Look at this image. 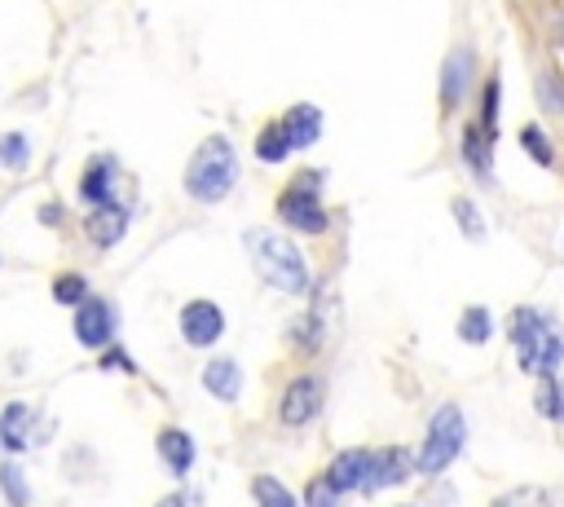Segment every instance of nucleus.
<instances>
[{"label":"nucleus","mask_w":564,"mask_h":507,"mask_svg":"<svg viewBox=\"0 0 564 507\" xmlns=\"http://www.w3.org/2000/svg\"><path fill=\"white\" fill-rule=\"evenodd\" d=\"M234 181H238V154H234L229 137L216 132L194 150V159L185 168V190L198 203H216V198H225L234 190Z\"/></svg>","instance_id":"obj_1"},{"label":"nucleus","mask_w":564,"mask_h":507,"mask_svg":"<svg viewBox=\"0 0 564 507\" xmlns=\"http://www.w3.org/2000/svg\"><path fill=\"white\" fill-rule=\"evenodd\" d=\"M507 326H511V344H516L520 366L529 375L551 379L560 370V362H564V339L551 331V322L542 313H533V309H516Z\"/></svg>","instance_id":"obj_2"},{"label":"nucleus","mask_w":564,"mask_h":507,"mask_svg":"<svg viewBox=\"0 0 564 507\" xmlns=\"http://www.w3.org/2000/svg\"><path fill=\"white\" fill-rule=\"evenodd\" d=\"M251 256H256V269L269 287L295 295L308 287V265L300 256V247L286 238V234H269V229H251Z\"/></svg>","instance_id":"obj_3"},{"label":"nucleus","mask_w":564,"mask_h":507,"mask_svg":"<svg viewBox=\"0 0 564 507\" xmlns=\"http://www.w3.org/2000/svg\"><path fill=\"white\" fill-rule=\"evenodd\" d=\"M463 441H467V423H463V410H458L454 401H445V406L432 414V423H427V436H423V450H419L414 467H419V472H427V476L445 472V467L458 459Z\"/></svg>","instance_id":"obj_4"},{"label":"nucleus","mask_w":564,"mask_h":507,"mask_svg":"<svg viewBox=\"0 0 564 507\" xmlns=\"http://www.w3.org/2000/svg\"><path fill=\"white\" fill-rule=\"evenodd\" d=\"M278 216H282L286 225L304 229V234H322V229H326V212H322V203H317V176H313V172H300V176L282 190Z\"/></svg>","instance_id":"obj_5"},{"label":"nucleus","mask_w":564,"mask_h":507,"mask_svg":"<svg viewBox=\"0 0 564 507\" xmlns=\"http://www.w3.org/2000/svg\"><path fill=\"white\" fill-rule=\"evenodd\" d=\"M322 397H326V388H322V379H317V375H295V379L282 388L278 419H282L286 428H304V423L322 410Z\"/></svg>","instance_id":"obj_6"},{"label":"nucleus","mask_w":564,"mask_h":507,"mask_svg":"<svg viewBox=\"0 0 564 507\" xmlns=\"http://www.w3.org/2000/svg\"><path fill=\"white\" fill-rule=\"evenodd\" d=\"M220 331H225L220 304H212V300H189V304L181 309V335H185L189 348H212V344L220 339Z\"/></svg>","instance_id":"obj_7"},{"label":"nucleus","mask_w":564,"mask_h":507,"mask_svg":"<svg viewBox=\"0 0 564 507\" xmlns=\"http://www.w3.org/2000/svg\"><path fill=\"white\" fill-rule=\"evenodd\" d=\"M110 335H115V313H110V304L88 295V300L75 309V339H79L84 348H106Z\"/></svg>","instance_id":"obj_8"},{"label":"nucleus","mask_w":564,"mask_h":507,"mask_svg":"<svg viewBox=\"0 0 564 507\" xmlns=\"http://www.w3.org/2000/svg\"><path fill=\"white\" fill-rule=\"evenodd\" d=\"M370 463H375L370 450H344V454L330 459L326 481H330L339 494H348V489H366V481H370Z\"/></svg>","instance_id":"obj_9"},{"label":"nucleus","mask_w":564,"mask_h":507,"mask_svg":"<svg viewBox=\"0 0 564 507\" xmlns=\"http://www.w3.org/2000/svg\"><path fill=\"white\" fill-rule=\"evenodd\" d=\"M123 229H128V212H123L119 203H101V207H93L88 220H84V234H88L93 247H115V242L123 238Z\"/></svg>","instance_id":"obj_10"},{"label":"nucleus","mask_w":564,"mask_h":507,"mask_svg":"<svg viewBox=\"0 0 564 507\" xmlns=\"http://www.w3.org/2000/svg\"><path fill=\"white\" fill-rule=\"evenodd\" d=\"M410 467H414V459H410V450H401V445H388V450H379V454H375V463H370V481H366V489H383V485H401V481L410 476Z\"/></svg>","instance_id":"obj_11"},{"label":"nucleus","mask_w":564,"mask_h":507,"mask_svg":"<svg viewBox=\"0 0 564 507\" xmlns=\"http://www.w3.org/2000/svg\"><path fill=\"white\" fill-rule=\"evenodd\" d=\"M203 388H207L212 397H220V401H238V392H242L238 362H229V357L207 362V366H203Z\"/></svg>","instance_id":"obj_12"},{"label":"nucleus","mask_w":564,"mask_h":507,"mask_svg":"<svg viewBox=\"0 0 564 507\" xmlns=\"http://www.w3.org/2000/svg\"><path fill=\"white\" fill-rule=\"evenodd\" d=\"M159 459H163L176 476H185V472L194 467V436H189L185 428H163V432H159Z\"/></svg>","instance_id":"obj_13"},{"label":"nucleus","mask_w":564,"mask_h":507,"mask_svg":"<svg viewBox=\"0 0 564 507\" xmlns=\"http://www.w3.org/2000/svg\"><path fill=\"white\" fill-rule=\"evenodd\" d=\"M282 123H286L291 145H295V150H300V145H313V141L322 137V110H317V106H308V101L291 106V110L282 115Z\"/></svg>","instance_id":"obj_14"},{"label":"nucleus","mask_w":564,"mask_h":507,"mask_svg":"<svg viewBox=\"0 0 564 507\" xmlns=\"http://www.w3.org/2000/svg\"><path fill=\"white\" fill-rule=\"evenodd\" d=\"M291 150H295V145H291V132H286L282 119H273V123L260 128V137H256V154H260L264 163H282Z\"/></svg>","instance_id":"obj_15"},{"label":"nucleus","mask_w":564,"mask_h":507,"mask_svg":"<svg viewBox=\"0 0 564 507\" xmlns=\"http://www.w3.org/2000/svg\"><path fill=\"white\" fill-rule=\"evenodd\" d=\"M110 176H115V163H110V159H93L88 172H84V181H79V194H84L93 207L110 203Z\"/></svg>","instance_id":"obj_16"},{"label":"nucleus","mask_w":564,"mask_h":507,"mask_svg":"<svg viewBox=\"0 0 564 507\" xmlns=\"http://www.w3.org/2000/svg\"><path fill=\"white\" fill-rule=\"evenodd\" d=\"M467 75H471V53H467V48L449 53V62H445V110H454V101L463 97Z\"/></svg>","instance_id":"obj_17"},{"label":"nucleus","mask_w":564,"mask_h":507,"mask_svg":"<svg viewBox=\"0 0 564 507\" xmlns=\"http://www.w3.org/2000/svg\"><path fill=\"white\" fill-rule=\"evenodd\" d=\"M251 498H256V507H295V494L269 472L251 476Z\"/></svg>","instance_id":"obj_18"},{"label":"nucleus","mask_w":564,"mask_h":507,"mask_svg":"<svg viewBox=\"0 0 564 507\" xmlns=\"http://www.w3.org/2000/svg\"><path fill=\"white\" fill-rule=\"evenodd\" d=\"M26 423H31V406H22V401L4 406L0 432H4V445H9V450H26Z\"/></svg>","instance_id":"obj_19"},{"label":"nucleus","mask_w":564,"mask_h":507,"mask_svg":"<svg viewBox=\"0 0 564 507\" xmlns=\"http://www.w3.org/2000/svg\"><path fill=\"white\" fill-rule=\"evenodd\" d=\"M489 331H494L489 309L471 304V309H463V313H458V339H467V344H485V339H489Z\"/></svg>","instance_id":"obj_20"},{"label":"nucleus","mask_w":564,"mask_h":507,"mask_svg":"<svg viewBox=\"0 0 564 507\" xmlns=\"http://www.w3.org/2000/svg\"><path fill=\"white\" fill-rule=\"evenodd\" d=\"M463 154H467V163L476 168V176L489 172V137L480 132V123H471V128L463 132Z\"/></svg>","instance_id":"obj_21"},{"label":"nucleus","mask_w":564,"mask_h":507,"mask_svg":"<svg viewBox=\"0 0 564 507\" xmlns=\"http://www.w3.org/2000/svg\"><path fill=\"white\" fill-rule=\"evenodd\" d=\"M0 489H4L9 507H31V489H26V476L18 472V463H4L0 467Z\"/></svg>","instance_id":"obj_22"},{"label":"nucleus","mask_w":564,"mask_h":507,"mask_svg":"<svg viewBox=\"0 0 564 507\" xmlns=\"http://www.w3.org/2000/svg\"><path fill=\"white\" fill-rule=\"evenodd\" d=\"M520 145H524L542 168H551V163H555V150H551V141H546V132H542L538 123H524V128H520Z\"/></svg>","instance_id":"obj_23"},{"label":"nucleus","mask_w":564,"mask_h":507,"mask_svg":"<svg viewBox=\"0 0 564 507\" xmlns=\"http://www.w3.org/2000/svg\"><path fill=\"white\" fill-rule=\"evenodd\" d=\"M489 507H551V498L538 485H520V489H507L502 498H494Z\"/></svg>","instance_id":"obj_24"},{"label":"nucleus","mask_w":564,"mask_h":507,"mask_svg":"<svg viewBox=\"0 0 564 507\" xmlns=\"http://www.w3.org/2000/svg\"><path fill=\"white\" fill-rule=\"evenodd\" d=\"M53 300H57V304H75V309H79V304L88 300V282H84L79 273H62V278L53 282Z\"/></svg>","instance_id":"obj_25"},{"label":"nucleus","mask_w":564,"mask_h":507,"mask_svg":"<svg viewBox=\"0 0 564 507\" xmlns=\"http://www.w3.org/2000/svg\"><path fill=\"white\" fill-rule=\"evenodd\" d=\"M498 101H502V84H498V75L485 84V115H480V132L494 141L498 137Z\"/></svg>","instance_id":"obj_26"},{"label":"nucleus","mask_w":564,"mask_h":507,"mask_svg":"<svg viewBox=\"0 0 564 507\" xmlns=\"http://www.w3.org/2000/svg\"><path fill=\"white\" fill-rule=\"evenodd\" d=\"M304 503H308V507H335V503H339V489H335L326 476H313L308 489H304Z\"/></svg>","instance_id":"obj_27"},{"label":"nucleus","mask_w":564,"mask_h":507,"mask_svg":"<svg viewBox=\"0 0 564 507\" xmlns=\"http://www.w3.org/2000/svg\"><path fill=\"white\" fill-rule=\"evenodd\" d=\"M26 150H31V145H26V137H22V132L0 137V159H4L9 168H22V163H26Z\"/></svg>","instance_id":"obj_28"},{"label":"nucleus","mask_w":564,"mask_h":507,"mask_svg":"<svg viewBox=\"0 0 564 507\" xmlns=\"http://www.w3.org/2000/svg\"><path fill=\"white\" fill-rule=\"evenodd\" d=\"M454 216L463 220V229H467V238H471V242H480V238H485V220H480V212H476L467 198H458V203H454Z\"/></svg>","instance_id":"obj_29"},{"label":"nucleus","mask_w":564,"mask_h":507,"mask_svg":"<svg viewBox=\"0 0 564 507\" xmlns=\"http://www.w3.org/2000/svg\"><path fill=\"white\" fill-rule=\"evenodd\" d=\"M154 507H189V498H185V494H167V498H159Z\"/></svg>","instance_id":"obj_30"},{"label":"nucleus","mask_w":564,"mask_h":507,"mask_svg":"<svg viewBox=\"0 0 564 507\" xmlns=\"http://www.w3.org/2000/svg\"><path fill=\"white\" fill-rule=\"evenodd\" d=\"M555 419H564V384H555Z\"/></svg>","instance_id":"obj_31"}]
</instances>
